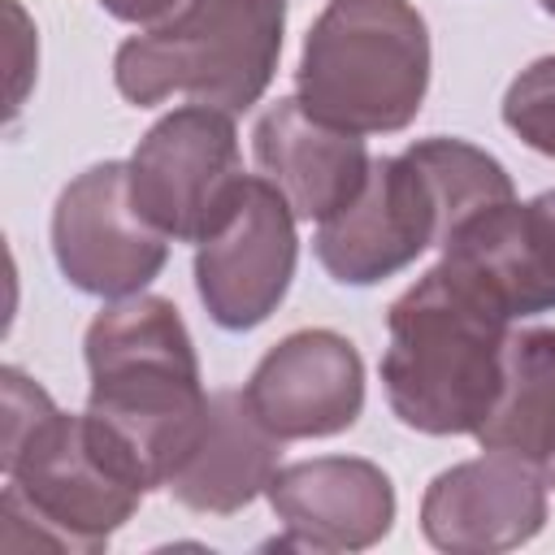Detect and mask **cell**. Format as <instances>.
I'll list each match as a JSON object with an SVG mask.
<instances>
[{"label": "cell", "instance_id": "cell-18", "mask_svg": "<svg viewBox=\"0 0 555 555\" xmlns=\"http://www.w3.org/2000/svg\"><path fill=\"white\" fill-rule=\"evenodd\" d=\"M4 13H9V69H13V82H9V117H17L26 91H30V78H35V61H39V48H35V30L22 13L17 0H4Z\"/></svg>", "mask_w": 555, "mask_h": 555}, {"label": "cell", "instance_id": "cell-17", "mask_svg": "<svg viewBox=\"0 0 555 555\" xmlns=\"http://www.w3.org/2000/svg\"><path fill=\"white\" fill-rule=\"evenodd\" d=\"M503 126L533 152L555 160V52L525 65L503 91Z\"/></svg>", "mask_w": 555, "mask_h": 555}, {"label": "cell", "instance_id": "cell-6", "mask_svg": "<svg viewBox=\"0 0 555 555\" xmlns=\"http://www.w3.org/2000/svg\"><path fill=\"white\" fill-rule=\"evenodd\" d=\"M126 178L134 208L169 243H204L247 182L234 113L212 104L165 113L130 152Z\"/></svg>", "mask_w": 555, "mask_h": 555}, {"label": "cell", "instance_id": "cell-1", "mask_svg": "<svg viewBox=\"0 0 555 555\" xmlns=\"http://www.w3.org/2000/svg\"><path fill=\"white\" fill-rule=\"evenodd\" d=\"M0 551H104L152 494L134 455L95 412H61L17 364L0 369Z\"/></svg>", "mask_w": 555, "mask_h": 555}, {"label": "cell", "instance_id": "cell-2", "mask_svg": "<svg viewBox=\"0 0 555 555\" xmlns=\"http://www.w3.org/2000/svg\"><path fill=\"white\" fill-rule=\"evenodd\" d=\"M87 412H95L134 455L147 490H165L208 421V390L191 330L173 299H108L87 334Z\"/></svg>", "mask_w": 555, "mask_h": 555}, {"label": "cell", "instance_id": "cell-4", "mask_svg": "<svg viewBox=\"0 0 555 555\" xmlns=\"http://www.w3.org/2000/svg\"><path fill=\"white\" fill-rule=\"evenodd\" d=\"M429 26L412 0H330L299 48L295 95L351 134H399L429 91Z\"/></svg>", "mask_w": 555, "mask_h": 555}, {"label": "cell", "instance_id": "cell-20", "mask_svg": "<svg viewBox=\"0 0 555 555\" xmlns=\"http://www.w3.org/2000/svg\"><path fill=\"white\" fill-rule=\"evenodd\" d=\"M538 208H542V212L555 221V191H542V195H538Z\"/></svg>", "mask_w": 555, "mask_h": 555}, {"label": "cell", "instance_id": "cell-7", "mask_svg": "<svg viewBox=\"0 0 555 555\" xmlns=\"http://www.w3.org/2000/svg\"><path fill=\"white\" fill-rule=\"evenodd\" d=\"M455 230L451 204L434 169L403 147L399 156H373L360 195L334 217L317 221L312 251L321 269L343 286H377Z\"/></svg>", "mask_w": 555, "mask_h": 555}, {"label": "cell", "instance_id": "cell-13", "mask_svg": "<svg viewBox=\"0 0 555 555\" xmlns=\"http://www.w3.org/2000/svg\"><path fill=\"white\" fill-rule=\"evenodd\" d=\"M464 286H473L512 325L555 312V221L538 199H499L460 221L438 247Z\"/></svg>", "mask_w": 555, "mask_h": 555}, {"label": "cell", "instance_id": "cell-21", "mask_svg": "<svg viewBox=\"0 0 555 555\" xmlns=\"http://www.w3.org/2000/svg\"><path fill=\"white\" fill-rule=\"evenodd\" d=\"M538 4H542V13H551V17H555V0H538Z\"/></svg>", "mask_w": 555, "mask_h": 555}, {"label": "cell", "instance_id": "cell-5", "mask_svg": "<svg viewBox=\"0 0 555 555\" xmlns=\"http://www.w3.org/2000/svg\"><path fill=\"white\" fill-rule=\"evenodd\" d=\"M282 35L286 0H195L173 22L130 35L113 56V82L139 108L186 95L238 117L269 91Z\"/></svg>", "mask_w": 555, "mask_h": 555}, {"label": "cell", "instance_id": "cell-8", "mask_svg": "<svg viewBox=\"0 0 555 555\" xmlns=\"http://www.w3.org/2000/svg\"><path fill=\"white\" fill-rule=\"evenodd\" d=\"M52 256L61 278L95 299H126L160 278L169 238L134 208L126 160H100L61 186Z\"/></svg>", "mask_w": 555, "mask_h": 555}, {"label": "cell", "instance_id": "cell-12", "mask_svg": "<svg viewBox=\"0 0 555 555\" xmlns=\"http://www.w3.org/2000/svg\"><path fill=\"white\" fill-rule=\"evenodd\" d=\"M546 525V486L512 455L486 451L442 468L421 499V533L451 555H494L533 542Z\"/></svg>", "mask_w": 555, "mask_h": 555}, {"label": "cell", "instance_id": "cell-16", "mask_svg": "<svg viewBox=\"0 0 555 555\" xmlns=\"http://www.w3.org/2000/svg\"><path fill=\"white\" fill-rule=\"evenodd\" d=\"M473 438L481 451L520 460L555 490V330H512L503 390Z\"/></svg>", "mask_w": 555, "mask_h": 555}, {"label": "cell", "instance_id": "cell-9", "mask_svg": "<svg viewBox=\"0 0 555 555\" xmlns=\"http://www.w3.org/2000/svg\"><path fill=\"white\" fill-rule=\"evenodd\" d=\"M295 225L286 195L264 173H247L225 221L195 243V295L212 325L243 334L278 312L299 264Z\"/></svg>", "mask_w": 555, "mask_h": 555}, {"label": "cell", "instance_id": "cell-19", "mask_svg": "<svg viewBox=\"0 0 555 555\" xmlns=\"http://www.w3.org/2000/svg\"><path fill=\"white\" fill-rule=\"evenodd\" d=\"M195 0H100V9L126 26H139V30H152V26H165L173 22L178 13H186Z\"/></svg>", "mask_w": 555, "mask_h": 555}, {"label": "cell", "instance_id": "cell-11", "mask_svg": "<svg viewBox=\"0 0 555 555\" xmlns=\"http://www.w3.org/2000/svg\"><path fill=\"white\" fill-rule=\"evenodd\" d=\"M282 520V546L299 551H369L399 516L395 481L364 455H312L282 464L264 486Z\"/></svg>", "mask_w": 555, "mask_h": 555}, {"label": "cell", "instance_id": "cell-10", "mask_svg": "<svg viewBox=\"0 0 555 555\" xmlns=\"http://www.w3.org/2000/svg\"><path fill=\"white\" fill-rule=\"evenodd\" d=\"M243 399L282 442L334 438L364 412V360L338 330H295L256 360Z\"/></svg>", "mask_w": 555, "mask_h": 555}, {"label": "cell", "instance_id": "cell-3", "mask_svg": "<svg viewBox=\"0 0 555 555\" xmlns=\"http://www.w3.org/2000/svg\"><path fill=\"white\" fill-rule=\"evenodd\" d=\"M386 334L382 386L399 425L429 438L477 434L503 390L512 321L434 264L390 304Z\"/></svg>", "mask_w": 555, "mask_h": 555}, {"label": "cell", "instance_id": "cell-15", "mask_svg": "<svg viewBox=\"0 0 555 555\" xmlns=\"http://www.w3.org/2000/svg\"><path fill=\"white\" fill-rule=\"evenodd\" d=\"M282 468V438H273L243 390H212L208 421L182 468L169 477V494L199 516H234L264 494Z\"/></svg>", "mask_w": 555, "mask_h": 555}, {"label": "cell", "instance_id": "cell-14", "mask_svg": "<svg viewBox=\"0 0 555 555\" xmlns=\"http://www.w3.org/2000/svg\"><path fill=\"white\" fill-rule=\"evenodd\" d=\"M251 156L299 221H325L347 208L373 165L364 134L330 126L325 117L308 113L299 95H282L260 113L251 130Z\"/></svg>", "mask_w": 555, "mask_h": 555}]
</instances>
